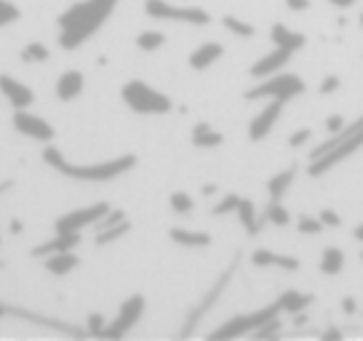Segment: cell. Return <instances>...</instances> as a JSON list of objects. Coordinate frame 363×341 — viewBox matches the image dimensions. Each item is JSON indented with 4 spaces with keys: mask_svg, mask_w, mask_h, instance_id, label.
Wrapping results in <instances>:
<instances>
[{
    "mask_svg": "<svg viewBox=\"0 0 363 341\" xmlns=\"http://www.w3.org/2000/svg\"><path fill=\"white\" fill-rule=\"evenodd\" d=\"M120 0H82L67 8L60 16L57 26H60V45L65 50H75L82 43H87L102 26L112 11L117 8Z\"/></svg>",
    "mask_w": 363,
    "mask_h": 341,
    "instance_id": "obj_1",
    "label": "cell"
},
{
    "mask_svg": "<svg viewBox=\"0 0 363 341\" xmlns=\"http://www.w3.org/2000/svg\"><path fill=\"white\" fill-rule=\"evenodd\" d=\"M43 160H45L52 170L60 172V175L70 177V180H77V182H110L135 167V155H122V157H115V160L92 162V165H75V162L67 160L57 147H48V150L43 152Z\"/></svg>",
    "mask_w": 363,
    "mask_h": 341,
    "instance_id": "obj_2",
    "label": "cell"
},
{
    "mask_svg": "<svg viewBox=\"0 0 363 341\" xmlns=\"http://www.w3.org/2000/svg\"><path fill=\"white\" fill-rule=\"evenodd\" d=\"M122 100L130 110L140 112V115H164L172 110V100L164 92L155 90L152 85L142 80H130L122 87Z\"/></svg>",
    "mask_w": 363,
    "mask_h": 341,
    "instance_id": "obj_3",
    "label": "cell"
},
{
    "mask_svg": "<svg viewBox=\"0 0 363 341\" xmlns=\"http://www.w3.org/2000/svg\"><path fill=\"white\" fill-rule=\"evenodd\" d=\"M306 90L303 80L291 72H274V75L264 77V82L259 80L257 87L247 90V100H264V97H272V100H284L289 102L291 97L301 95Z\"/></svg>",
    "mask_w": 363,
    "mask_h": 341,
    "instance_id": "obj_4",
    "label": "cell"
},
{
    "mask_svg": "<svg viewBox=\"0 0 363 341\" xmlns=\"http://www.w3.org/2000/svg\"><path fill=\"white\" fill-rule=\"evenodd\" d=\"M145 13L155 21H167V23H187V26H209L212 16L202 8L192 6H174L169 0H147Z\"/></svg>",
    "mask_w": 363,
    "mask_h": 341,
    "instance_id": "obj_5",
    "label": "cell"
},
{
    "mask_svg": "<svg viewBox=\"0 0 363 341\" xmlns=\"http://www.w3.org/2000/svg\"><path fill=\"white\" fill-rule=\"evenodd\" d=\"M279 314H281V309H279V304L274 301V304L264 306V309L252 311V314L232 316L227 324H222L219 329H214L209 336H212V339H237V336L254 334V331H257L259 326L264 324V321L274 319V316H279Z\"/></svg>",
    "mask_w": 363,
    "mask_h": 341,
    "instance_id": "obj_6",
    "label": "cell"
},
{
    "mask_svg": "<svg viewBox=\"0 0 363 341\" xmlns=\"http://www.w3.org/2000/svg\"><path fill=\"white\" fill-rule=\"evenodd\" d=\"M363 147V130L353 132V135L343 137L341 142H336V145L331 147V150H326L321 157H316V160H311V167H308V175L311 177H318V175H326L328 170H333L336 165H341L343 160H348V157L353 155V152H358Z\"/></svg>",
    "mask_w": 363,
    "mask_h": 341,
    "instance_id": "obj_7",
    "label": "cell"
},
{
    "mask_svg": "<svg viewBox=\"0 0 363 341\" xmlns=\"http://www.w3.org/2000/svg\"><path fill=\"white\" fill-rule=\"evenodd\" d=\"M142 314H145V296L142 294L130 296V299L120 306V311H117V316L112 319V324L105 326L102 336H107V339H120V336H125L127 331L142 319Z\"/></svg>",
    "mask_w": 363,
    "mask_h": 341,
    "instance_id": "obj_8",
    "label": "cell"
},
{
    "mask_svg": "<svg viewBox=\"0 0 363 341\" xmlns=\"http://www.w3.org/2000/svg\"><path fill=\"white\" fill-rule=\"evenodd\" d=\"M107 212H110V207H107L105 202H97V205L82 207V210L67 212V215L57 217L55 232H82L85 227H95Z\"/></svg>",
    "mask_w": 363,
    "mask_h": 341,
    "instance_id": "obj_9",
    "label": "cell"
},
{
    "mask_svg": "<svg viewBox=\"0 0 363 341\" xmlns=\"http://www.w3.org/2000/svg\"><path fill=\"white\" fill-rule=\"evenodd\" d=\"M13 127H16L21 135L30 137V140H38V142H50L55 137V130L52 125L40 115H33L28 110H16L13 115Z\"/></svg>",
    "mask_w": 363,
    "mask_h": 341,
    "instance_id": "obj_10",
    "label": "cell"
},
{
    "mask_svg": "<svg viewBox=\"0 0 363 341\" xmlns=\"http://www.w3.org/2000/svg\"><path fill=\"white\" fill-rule=\"evenodd\" d=\"M281 112H284V100H272L269 105H264L262 112H257V117H254L252 125H249V137H252L254 142H262L264 137L274 130V125H277V120L281 117Z\"/></svg>",
    "mask_w": 363,
    "mask_h": 341,
    "instance_id": "obj_11",
    "label": "cell"
},
{
    "mask_svg": "<svg viewBox=\"0 0 363 341\" xmlns=\"http://www.w3.org/2000/svg\"><path fill=\"white\" fill-rule=\"evenodd\" d=\"M0 92L6 95V100L13 105V110H28L35 100L33 90L26 82L16 80L13 75H0Z\"/></svg>",
    "mask_w": 363,
    "mask_h": 341,
    "instance_id": "obj_12",
    "label": "cell"
},
{
    "mask_svg": "<svg viewBox=\"0 0 363 341\" xmlns=\"http://www.w3.org/2000/svg\"><path fill=\"white\" fill-rule=\"evenodd\" d=\"M291 55H294V53L284 50V48H277L274 53H269V55H264L262 60L254 63V65H252V77L264 80V77L274 75V72H281V67L286 65Z\"/></svg>",
    "mask_w": 363,
    "mask_h": 341,
    "instance_id": "obj_13",
    "label": "cell"
},
{
    "mask_svg": "<svg viewBox=\"0 0 363 341\" xmlns=\"http://www.w3.org/2000/svg\"><path fill=\"white\" fill-rule=\"evenodd\" d=\"M80 244V232H57L50 242L45 244H38L33 249L35 256H50V254H57V251H70Z\"/></svg>",
    "mask_w": 363,
    "mask_h": 341,
    "instance_id": "obj_14",
    "label": "cell"
},
{
    "mask_svg": "<svg viewBox=\"0 0 363 341\" xmlns=\"http://www.w3.org/2000/svg\"><path fill=\"white\" fill-rule=\"evenodd\" d=\"M82 87H85V77H82V72H77V70L62 72L55 82V92L62 102H72L82 92Z\"/></svg>",
    "mask_w": 363,
    "mask_h": 341,
    "instance_id": "obj_15",
    "label": "cell"
},
{
    "mask_svg": "<svg viewBox=\"0 0 363 341\" xmlns=\"http://www.w3.org/2000/svg\"><path fill=\"white\" fill-rule=\"evenodd\" d=\"M224 55V48L219 45V43H204L202 48H197V50L189 55V65L194 67V70H207V67H212L217 60H222Z\"/></svg>",
    "mask_w": 363,
    "mask_h": 341,
    "instance_id": "obj_16",
    "label": "cell"
},
{
    "mask_svg": "<svg viewBox=\"0 0 363 341\" xmlns=\"http://www.w3.org/2000/svg\"><path fill=\"white\" fill-rule=\"evenodd\" d=\"M234 215L239 217V224L244 227V229L249 232V234H259L264 227V220L257 215V205H254L252 200H247V197H242L237 205V212Z\"/></svg>",
    "mask_w": 363,
    "mask_h": 341,
    "instance_id": "obj_17",
    "label": "cell"
},
{
    "mask_svg": "<svg viewBox=\"0 0 363 341\" xmlns=\"http://www.w3.org/2000/svg\"><path fill=\"white\" fill-rule=\"evenodd\" d=\"M272 40L277 48H284V50H289V53H296L306 45V36L289 31V28L281 26V23H277V26L272 28Z\"/></svg>",
    "mask_w": 363,
    "mask_h": 341,
    "instance_id": "obj_18",
    "label": "cell"
},
{
    "mask_svg": "<svg viewBox=\"0 0 363 341\" xmlns=\"http://www.w3.org/2000/svg\"><path fill=\"white\" fill-rule=\"evenodd\" d=\"M252 261L257 266H281V269H289V271H296L298 269V259H296V256L277 254V251H269V249H257L252 254Z\"/></svg>",
    "mask_w": 363,
    "mask_h": 341,
    "instance_id": "obj_19",
    "label": "cell"
},
{
    "mask_svg": "<svg viewBox=\"0 0 363 341\" xmlns=\"http://www.w3.org/2000/svg\"><path fill=\"white\" fill-rule=\"evenodd\" d=\"M77 264H80V259L72 254V249L70 251H57V254L45 256V269L50 271V274H55V276L70 274L72 269H77Z\"/></svg>",
    "mask_w": 363,
    "mask_h": 341,
    "instance_id": "obj_20",
    "label": "cell"
},
{
    "mask_svg": "<svg viewBox=\"0 0 363 341\" xmlns=\"http://www.w3.org/2000/svg\"><path fill=\"white\" fill-rule=\"evenodd\" d=\"M311 301H313L311 294H301V291H296V289H286L284 294H279L277 304H279V309L286 311V314H301Z\"/></svg>",
    "mask_w": 363,
    "mask_h": 341,
    "instance_id": "obj_21",
    "label": "cell"
},
{
    "mask_svg": "<svg viewBox=\"0 0 363 341\" xmlns=\"http://www.w3.org/2000/svg\"><path fill=\"white\" fill-rule=\"evenodd\" d=\"M169 237L174 244H182V247H207L212 244V237L207 234V232H192V229H179V227H174V229H169Z\"/></svg>",
    "mask_w": 363,
    "mask_h": 341,
    "instance_id": "obj_22",
    "label": "cell"
},
{
    "mask_svg": "<svg viewBox=\"0 0 363 341\" xmlns=\"http://www.w3.org/2000/svg\"><path fill=\"white\" fill-rule=\"evenodd\" d=\"M224 142V135L217 130H212L209 122H199L194 125V132H192V145L194 147H219Z\"/></svg>",
    "mask_w": 363,
    "mask_h": 341,
    "instance_id": "obj_23",
    "label": "cell"
},
{
    "mask_svg": "<svg viewBox=\"0 0 363 341\" xmlns=\"http://www.w3.org/2000/svg\"><path fill=\"white\" fill-rule=\"evenodd\" d=\"M294 177H296V167H286V170L277 172V175L269 180V195H272V200H281V197L286 195Z\"/></svg>",
    "mask_w": 363,
    "mask_h": 341,
    "instance_id": "obj_24",
    "label": "cell"
},
{
    "mask_svg": "<svg viewBox=\"0 0 363 341\" xmlns=\"http://www.w3.org/2000/svg\"><path fill=\"white\" fill-rule=\"evenodd\" d=\"M321 271L328 276H336L338 271L343 269V251L338 249V247H328V249H323L321 254Z\"/></svg>",
    "mask_w": 363,
    "mask_h": 341,
    "instance_id": "obj_25",
    "label": "cell"
},
{
    "mask_svg": "<svg viewBox=\"0 0 363 341\" xmlns=\"http://www.w3.org/2000/svg\"><path fill=\"white\" fill-rule=\"evenodd\" d=\"M224 28H227L232 36L242 38V40H249V38H254V33H257V28L252 26V23L242 21V18H234V16H224L222 18Z\"/></svg>",
    "mask_w": 363,
    "mask_h": 341,
    "instance_id": "obj_26",
    "label": "cell"
},
{
    "mask_svg": "<svg viewBox=\"0 0 363 341\" xmlns=\"http://www.w3.org/2000/svg\"><path fill=\"white\" fill-rule=\"evenodd\" d=\"M130 229H132V224H130V222H127V220H122L120 224H112V227H107V229H100V232H97V239H95V244H97V247H102V244H112V242L122 239V237H125Z\"/></svg>",
    "mask_w": 363,
    "mask_h": 341,
    "instance_id": "obj_27",
    "label": "cell"
},
{
    "mask_svg": "<svg viewBox=\"0 0 363 341\" xmlns=\"http://www.w3.org/2000/svg\"><path fill=\"white\" fill-rule=\"evenodd\" d=\"M264 220H269L277 227H286L289 222H291V215H289V210L281 205V200H272L267 210H264Z\"/></svg>",
    "mask_w": 363,
    "mask_h": 341,
    "instance_id": "obj_28",
    "label": "cell"
},
{
    "mask_svg": "<svg viewBox=\"0 0 363 341\" xmlns=\"http://www.w3.org/2000/svg\"><path fill=\"white\" fill-rule=\"evenodd\" d=\"M164 33H160V31H145V33H140L137 36V48L140 50H145V53H155V50H160L162 45H164Z\"/></svg>",
    "mask_w": 363,
    "mask_h": 341,
    "instance_id": "obj_29",
    "label": "cell"
},
{
    "mask_svg": "<svg viewBox=\"0 0 363 341\" xmlns=\"http://www.w3.org/2000/svg\"><path fill=\"white\" fill-rule=\"evenodd\" d=\"M21 58L26 63H45L48 58H50V50H48V48L43 45V43H30V45L23 48Z\"/></svg>",
    "mask_w": 363,
    "mask_h": 341,
    "instance_id": "obj_30",
    "label": "cell"
},
{
    "mask_svg": "<svg viewBox=\"0 0 363 341\" xmlns=\"http://www.w3.org/2000/svg\"><path fill=\"white\" fill-rule=\"evenodd\" d=\"M169 205L177 215H187V212L194 210V200L187 195V192H174V195L169 197Z\"/></svg>",
    "mask_w": 363,
    "mask_h": 341,
    "instance_id": "obj_31",
    "label": "cell"
},
{
    "mask_svg": "<svg viewBox=\"0 0 363 341\" xmlns=\"http://www.w3.org/2000/svg\"><path fill=\"white\" fill-rule=\"evenodd\" d=\"M21 18V8L13 6L11 0H0V28L13 26Z\"/></svg>",
    "mask_w": 363,
    "mask_h": 341,
    "instance_id": "obj_32",
    "label": "cell"
},
{
    "mask_svg": "<svg viewBox=\"0 0 363 341\" xmlns=\"http://www.w3.org/2000/svg\"><path fill=\"white\" fill-rule=\"evenodd\" d=\"M279 331H281V319H279V316H274V319L264 321V324L259 326L252 336H254V339H274Z\"/></svg>",
    "mask_w": 363,
    "mask_h": 341,
    "instance_id": "obj_33",
    "label": "cell"
},
{
    "mask_svg": "<svg viewBox=\"0 0 363 341\" xmlns=\"http://www.w3.org/2000/svg\"><path fill=\"white\" fill-rule=\"evenodd\" d=\"M298 232L301 234H318V232L323 229V222L318 220V217H311V215H303L298 217Z\"/></svg>",
    "mask_w": 363,
    "mask_h": 341,
    "instance_id": "obj_34",
    "label": "cell"
},
{
    "mask_svg": "<svg viewBox=\"0 0 363 341\" xmlns=\"http://www.w3.org/2000/svg\"><path fill=\"white\" fill-rule=\"evenodd\" d=\"M239 200H242L239 195H227V197H222V200H219L217 205H214L212 215H232V212H237Z\"/></svg>",
    "mask_w": 363,
    "mask_h": 341,
    "instance_id": "obj_35",
    "label": "cell"
},
{
    "mask_svg": "<svg viewBox=\"0 0 363 341\" xmlns=\"http://www.w3.org/2000/svg\"><path fill=\"white\" fill-rule=\"evenodd\" d=\"M122 220H127V217H125V212H122V210H115V212H107V215L105 217H102V220L100 222H97V232H100V229H107V227H112V224H120V222Z\"/></svg>",
    "mask_w": 363,
    "mask_h": 341,
    "instance_id": "obj_36",
    "label": "cell"
},
{
    "mask_svg": "<svg viewBox=\"0 0 363 341\" xmlns=\"http://www.w3.org/2000/svg\"><path fill=\"white\" fill-rule=\"evenodd\" d=\"M338 87H341V77H338V75H328L326 80H321V85H318V92H321V95H331V92H336Z\"/></svg>",
    "mask_w": 363,
    "mask_h": 341,
    "instance_id": "obj_37",
    "label": "cell"
},
{
    "mask_svg": "<svg viewBox=\"0 0 363 341\" xmlns=\"http://www.w3.org/2000/svg\"><path fill=\"white\" fill-rule=\"evenodd\" d=\"M105 316H100V314H90V319H87V331L90 334H97V336H102V331H105Z\"/></svg>",
    "mask_w": 363,
    "mask_h": 341,
    "instance_id": "obj_38",
    "label": "cell"
},
{
    "mask_svg": "<svg viewBox=\"0 0 363 341\" xmlns=\"http://www.w3.org/2000/svg\"><path fill=\"white\" fill-rule=\"evenodd\" d=\"M318 220L323 222V227H338L341 224V215L336 210H321L318 212Z\"/></svg>",
    "mask_w": 363,
    "mask_h": 341,
    "instance_id": "obj_39",
    "label": "cell"
},
{
    "mask_svg": "<svg viewBox=\"0 0 363 341\" xmlns=\"http://www.w3.org/2000/svg\"><path fill=\"white\" fill-rule=\"evenodd\" d=\"M308 137H311V127H301V130H296L291 137H289V145H291V147H301L303 142L308 140Z\"/></svg>",
    "mask_w": 363,
    "mask_h": 341,
    "instance_id": "obj_40",
    "label": "cell"
},
{
    "mask_svg": "<svg viewBox=\"0 0 363 341\" xmlns=\"http://www.w3.org/2000/svg\"><path fill=\"white\" fill-rule=\"evenodd\" d=\"M346 127V120H343V115H331L326 120V130L331 132V135H336L338 130H343Z\"/></svg>",
    "mask_w": 363,
    "mask_h": 341,
    "instance_id": "obj_41",
    "label": "cell"
},
{
    "mask_svg": "<svg viewBox=\"0 0 363 341\" xmlns=\"http://www.w3.org/2000/svg\"><path fill=\"white\" fill-rule=\"evenodd\" d=\"M286 8L289 11H296V13L308 11V8H311V0H286Z\"/></svg>",
    "mask_w": 363,
    "mask_h": 341,
    "instance_id": "obj_42",
    "label": "cell"
},
{
    "mask_svg": "<svg viewBox=\"0 0 363 341\" xmlns=\"http://www.w3.org/2000/svg\"><path fill=\"white\" fill-rule=\"evenodd\" d=\"M341 311H343V314H356V299H353V296H343V299H341Z\"/></svg>",
    "mask_w": 363,
    "mask_h": 341,
    "instance_id": "obj_43",
    "label": "cell"
},
{
    "mask_svg": "<svg viewBox=\"0 0 363 341\" xmlns=\"http://www.w3.org/2000/svg\"><path fill=\"white\" fill-rule=\"evenodd\" d=\"M323 339H343V334L338 329H328L326 334H323Z\"/></svg>",
    "mask_w": 363,
    "mask_h": 341,
    "instance_id": "obj_44",
    "label": "cell"
},
{
    "mask_svg": "<svg viewBox=\"0 0 363 341\" xmlns=\"http://www.w3.org/2000/svg\"><path fill=\"white\" fill-rule=\"evenodd\" d=\"M328 3H333V6H338V8H351L356 0H328Z\"/></svg>",
    "mask_w": 363,
    "mask_h": 341,
    "instance_id": "obj_45",
    "label": "cell"
},
{
    "mask_svg": "<svg viewBox=\"0 0 363 341\" xmlns=\"http://www.w3.org/2000/svg\"><path fill=\"white\" fill-rule=\"evenodd\" d=\"M353 239L363 242V222H361V224H358V227H356V229H353Z\"/></svg>",
    "mask_w": 363,
    "mask_h": 341,
    "instance_id": "obj_46",
    "label": "cell"
},
{
    "mask_svg": "<svg viewBox=\"0 0 363 341\" xmlns=\"http://www.w3.org/2000/svg\"><path fill=\"white\" fill-rule=\"evenodd\" d=\"M214 190H217V187H214V185H207V187H202V192H204V195H212Z\"/></svg>",
    "mask_w": 363,
    "mask_h": 341,
    "instance_id": "obj_47",
    "label": "cell"
},
{
    "mask_svg": "<svg viewBox=\"0 0 363 341\" xmlns=\"http://www.w3.org/2000/svg\"><path fill=\"white\" fill-rule=\"evenodd\" d=\"M3 314H6V306H0V316H3Z\"/></svg>",
    "mask_w": 363,
    "mask_h": 341,
    "instance_id": "obj_48",
    "label": "cell"
},
{
    "mask_svg": "<svg viewBox=\"0 0 363 341\" xmlns=\"http://www.w3.org/2000/svg\"><path fill=\"white\" fill-rule=\"evenodd\" d=\"M358 21H361V28H363V13H361V18H358Z\"/></svg>",
    "mask_w": 363,
    "mask_h": 341,
    "instance_id": "obj_49",
    "label": "cell"
},
{
    "mask_svg": "<svg viewBox=\"0 0 363 341\" xmlns=\"http://www.w3.org/2000/svg\"><path fill=\"white\" fill-rule=\"evenodd\" d=\"M6 187H8V185H0V192H3V190H6Z\"/></svg>",
    "mask_w": 363,
    "mask_h": 341,
    "instance_id": "obj_50",
    "label": "cell"
},
{
    "mask_svg": "<svg viewBox=\"0 0 363 341\" xmlns=\"http://www.w3.org/2000/svg\"><path fill=\"white\" fill-rule=\"evenodd\" d=\"M361 259H363V251H361Z\"/></svg>",
    "mask_w": 363,
    "mask_h": 341,
    "instance_id": "obj_51",
    "label": "cell"
}]
</instances>
